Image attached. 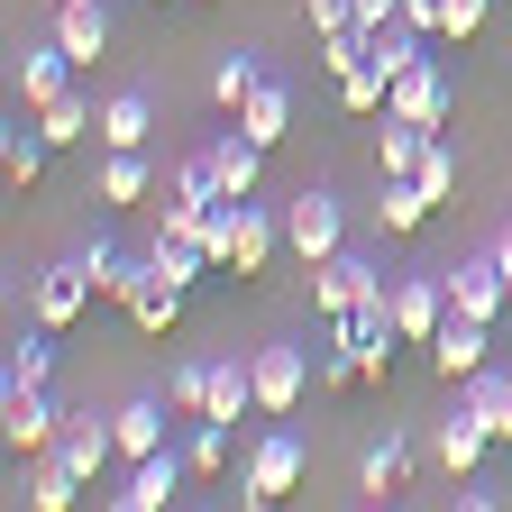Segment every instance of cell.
I'll use <instances>...</instances> for the list:
<instances>
[{
    "instance_id": "obj_1",
    "label": "cell",
    "mask_w": 512,
    "mask_h": 512,
    "mask_svg": "<svg viewBox=\"0 0 512 512\" xmlns=\"http://www.w3.org/2000/svg\"><path fill=\"white\" fill-rule=\"evenodd\" d=\"M275 247H284V220H275V211H256V192L211 211V266H220V275H238V284H247V275H266V256H275Z\"/></svg>"
},
{
    "instance_id": "obj_2",
    "label": "cell",
    "mask_w": 512,
    "mask_h": 512,
    "mask_svg": "<svg viewBox=\"0 0 512 512\" xmlns=\"http://www.w3.org/2000/svg\"><path fill=\"white\" fill-rule=\"evenodd\" d=\"M284 247L302 256V266H330V256L348 247V220H339V192H320V183H302L293 202H284Z\"/></svg>"
},
{
    "instance_id": "obj_3",
    "label": "cell",
    "mask_w": 512,
    "mask_h": 512,
    "mask_svg": "<svg viewBox=\"0 0 512 512\" xmlns=\"http://www.w3.org/2000/svg\"><path fill=\"white\" fill-rule=\"evenodd\" d=\"M0 439H10V458H46L64 439V403L46 384H0Z\"/></svg>"
},
{
    "instance_id": "obj_4",
    "label": "cell",
    "mask_w": 512,
    "mask_h": 512,
    "mask_svg": "<svg viewBox=\"0 0 512 512\" xmlns=\"http://www.w3.org/2000/svg\"><path fill=\"white\" fill-rule=\"evenodd\" d=\"M293 485H302V439H293V430H266V439L247 448V476H238V503H247V512H275V503H284Z\"/></svg>"
},
{
    "instance_id": "obj_5",
    "label": "cell",
    "mask_w": 512,
    "mask_h": 512,
    "mask_svg": "<svg viewBox=\"0 0 512 512\" xmlns=\"http://www.w3.org/2000/svg\"><path fill=\"white\" fill-rule=\"evenodd\" d=\"M92 293H101L92 256H64V266H46V275L28 284V320H46V330H74V320L92 311Z\"/></svg>"
},
{
    "instance_id": "obj_6",
    "label": "cell",
    "mask_w": 512,
    "mask_h": 512,
    "mask_svg": "<svg viewBox=\"0 0 512 512\" xmlns=\"http://www.w3.org/2000/svg\"><path fill=\"white\" fill-rule=\"evenodd\" d=\"M394 284H384V266H366V256H330V266H311V302H320V320H339V311H366V302H384Z\"/></svg>"
},
{
    "instance_id": "obj_7",
    "label": "cell",
    "mask_w": 512,
    "mask_h": 512,
    "mask_svg": "<svg viewBox=\"0 0 512 512\" xmlns=\"http://www.w3.org/2000/svg\"><path fill=\"white\" fill-rule=\"evenodd\" d=\"M448 275V311H467V320H503V302H512V275H503V256L485 247V256H458V266H439Z\"/></svg>"
},
{
    "instance_id": "obj_8",
    "label": "cell",
    "mask_w": 512,
    "mask_h": 512,
    "mask_svg": "<svg viewBox=\"0 0 512 512\" xmlns=\"http://www.w3.org/2000/svg\"><path fill=\"white\" fill-rule=\"evenodd\" d=\"M439 320H448V275H439V266L394 275V330H403V348H430Z\"/></svg>"
},
{
    "instance_id": "obj_9",
    "label": "cell",
    "mask_w": 512,
    "mask_h": 512,
    "mask_svg": "<svg viewBox=\"0 0 512 512\" xmlns=\"http://www.w3.org/2000/svg\"><path fill=\"white\" fill-rule=\"evenodd\" d=\"M247 375H256V412L284 421V412L302 403V384H311V357H302V348H256Z\"/></svg>"
},
{
    "instance_id": "obj_10",
    "label": "cell",
    "mask_w": 512,
    "mask_h": 512,
    "mask_svg": "<svg viewBox=\"0 0 512 512\" xmlns=\"http://www.w3.org/2000/svg\"><path fill=\"white\" fill-rule=\"evenodd\" d=\"M183 476H192V467H183V448H156V458L128 467V485H119L110 503H119V512H165V503L183 494Z\"/></svg>"
},
{
    "instance_id": "obj_11",
    "label": "cell",
    "mask_w": 512,
    "mask_h": 512,
    "mask_svg": "<svg viewBox=\"0 0 512 512\" xmlns=\"http://www.w3.org/2000/svg\"><path fill=\"white\" fill-rule=\"evenodd\" d=\"M485 348H494V320H467V311H448V320H439V339H430V366H439L448 384H467V375L485 366Z\"/></svg>"
},
{
    "instance_id": "obj_12",
    "label": "cell",
    "mask_w": 512,
    "mask_h": 512,
    "mask_svg": "<svg viewBox=\"0 0 512 512\" xmlns=\"http://www.w3.org/2000/svg\"><path fill=\"white\" fill-rule=\"evenodd\" d=\"M55 458L74 467L83 485H101V467L119 458V439H110V421H92V412H64V439H55Z\"/></svg>"
},
{
    "instance_id": "obj_13",
    "label": "cell",
    "mask_w": 512,
    "mask_h": 512,
    "mask_svg": "<svg viewBox=\"0 0 512 512\" xmlns=\"http://www.w3.org/2000/svg\"><path fill=\"white\" fill-rule=\"evenodd\" d=\"M55 46L74 64H101L110 55V10L101 0H55Z\"/></svg>"
},
{
    "instance_id": "obj_14",
    "label": "cell",
    "mask_w": 512,
    "mask_h": 512,
    "mask_svg": "<svg viewBox=\"0 0 512 512\" xmlns=\"http://www.w3.org/2000/svg\"><path fill=\"white\" fill-rule=\"evenodd\" d=\"M74 74H83V64L46 37V46H28V55H19V101H28V110H46V101H64V92H74Z\"/></svg>"
},
{
    "instance_id": "obj_15",
    "label": "cell",
    "mask_w": 512,
    "mask_h": 512,
    "mask_svg": "<svg viewBox=\"0 0 512 512\" xmlns=\"http://www.w3.org/2000/svg\"><path fill=\"white\" fill-rule=\"evenodd\" d=\"M448 101H458V92H448V74L421 55L412 74L394 83V101H384V110H394V119H421V128H439V119H448Z\"/></svg>"
},
{
    "instance_id": "obj_16",
    "label": "cell",
    "mask_w": 512,
    "mask_h": 512,
    "mask_svg": "<svg viewBox=\"0 0 512 512\" xmlns=\"http://www.w3.org/2000/svg\"><path fill=\"white\" fill-rule=\"evenodd\" d=\"M485 448H494V430H485V421H476V412L458 403V421H439V439H430V458H439L448 476H458V485H467V476L485 467Z\"/></svg>"
},
{
    "instance_id": "obj_17",
    "label": "cell",
    "mask_w": 512,
    "mask_h": 512,
    "mask_svg": "<svg viewBox=\"0 0 512 512\" xmlns=\"http://www.w3.org/2000/svg\"><path fill=\"white\" fill-rule=\"evenodd\" d=\"M403 485H412V430H384L366 458H357V494L384 503V494H403Z\"/></svg>"
},
{
    "instance_id": "obj_18",
    "label": "cell",
    "mask_w": 512,
    "mask_h": 512,
    "mask_svg": "<svg viewBox=\"0 0 512 512\" xmlns=\"http://www.w3.org/2000/svg\"><path fill=\"white\" fill-rule=\"evenodd\" d=\"M458 403H467V412L494 430V448H512V366H476Z\"/></svg>"
},
{
    "instance_id": "obj_19",
    "label": "cell",
    "mask_w": 512,
    "mask_h": 512,
    "mask_svg": "<svg viewBox=\"0 0 512 512\" xmlns=\"http://www.w3.org/2000/svg\"><path fill=\"white\" fill-rule=\"evenodd\" d=\"M19 503H28V512H74V503H83V476L46 448V458H28V494H19Z\"/></svg>"
},
{
    "instance_id": "obj_20",
    "label": "cell",
    "mask_w": 512,
    "mask_h": 512,
    "mask_svg": "<svg viewBox=\"0 0 512 512\" xmlns=\"http://www.w3.org/2000/svg\"><path fill=\"white\" fill-rule=\"evenodd\" d=\"M147 183H156L147 147H110V165H101V202H110V211H138V202H147Z\"/></svg>"
},
{
    "instance_id": "obj_21",
    "label": "cell",
    "mask_w": 512,
    "mask_h": 512,
    "mask_svg": "<svg viewBox=\"0 0 512 512\" xmlns=\"http://www.w3.org/2000/svg\"><path fill=\"white\" fill-rule=\"evenodd\" d=\"M421 220H430V192L403 183V174H384V192H375V229H384V238H412Z\"/></svg>"
},
{
    "instance_id": "obj_22",
    "label": "cell",
    "mask_w": 512,
    "mask_h": 512,
    "mask_svg": "<svg viewBox=\"0 0 512 512\" xmlns=\"http://www.w3.org/2000/svg\"><path fill=\"white\" fill-rule=\"evenodd\" d=\"M110 439H119V458L138 467V458H156V448H165V412H156V403H119V412H110Z\"/></svg>"
},
{
    "instance_id": "obj_23",
    "label": "cell",
    "mask_w": 512,
    "mask_h": 512,
    "mask_svg": "<svg viewBox=\"0 0 512 512\" xmlns=\"http://www.w3.org/2000/svg\"><path fill=\"white\" fill-rule=\"evenodd\" d=\"M37 128H46V147H83V138H101V110H92L83 92H64V101L37 110Z\"/></svg>"
},
{
    "instance_id": "obj_24",
    "label": "cell",
    "mask_w": 512,
    "mask_h": 512,
    "mask_svg": "<svg viewBox=\"0 0 512 512\" xmlns=\"http://www.w3.org/2000/svg\"><path fill=\"white\" fill-rule=\"evenodd\" d=\"M55 339H64V330L28 320V330H19V348H10V375H0V384H55Z\"/></svg>"
},
{
    "instance_id": "obj_25",
    "label": "cell",
    "mask_w": 512,
    "mask_h": 512,
    "mask_svg": "<svg viewBox=\"0 0 512 512\" xmlns=\"http://www.w3.org/2000/svg\"><path fill=\"white\" fill-rule=\"evenodd\" d=\"M238 128H247L256 147H275L284 128H293V92H284V83H256V92H247V110H238Z\"/></svg>"
},
{
    "instance_id": "obj_26",
    "label": "cell",
    "mask_w": 512,
    "mask_h": 512,
    "mask_svg": "<svg viewBox=\"0 0 512 512\" xmlns=\"http://www.w3.org/2000/svg\"><path fill=\"white\" fill-rule=\"evenodd\" d=\"M147 128H156L147 92H110L101 101V147H147Z\"/></svg>"
},
{
    "instance_id": "obj_27",
    "label": "cell",
    "mask_w": 512,
    "mask_h": 512,
    "mask_svg": "<svg viewBox=\"0 0 512 512\" xmlns=\"http://www.w3.org/2000/svg\"><path fill=\"white\" fill-rule=\"evenodd\" d=\"M256 83H266V55H247V46H229V55L211 64V101H220V110H247Z\"/></svg>"
},
{
    "instance_id": "obj_28",
    "label": "cell",
    "mask_w": 512,
    "mask_h": 512,
    "mask_svg": "<svg viewBox=\"0 0 512 512\" xmlns=\"http://www.w3.org/2000/svg\"><path fill=\"white\" fill-rule=\"evenodd\" d=\"M128 320H138L147 339H165L174 320H183V284H165V275L147 266V284H138V302H128Z\"/></svg>"
},
{
    "instance_id": "obj_29",
    "label": "cell",
    "mask_w": 512,
    "mask_h": 512,
    "mask_svg": "<svg viewBox=\"0 0 512 512\" xmlns=\"http://www.w3.org/2000/svg\"><path fill=\"white\" fill-rule=\"evenodd\" d=\"M92 275H101V302H138V284H147V256H119V247H92Z\"/></svg>"
},
{
    "instance_id": "obj_30",
    "label": "cell",
    "mask_w": 512,
    "mask_h": 512,
    "mask_svg": "<svg viewBox=\"0 0 512 512\" xmlns=\"http://www.w3.org/2000/svg\"><path fill=\"white\" fill-rule=\"evenodd\" d=\"M183 467H192V476H220V467H229V421H192Z\"/></svg>"
},
{
    "instance_id": "obj_31",
    "label": "cell",
    "mask_w": 512,
    "mask_h": 512,
    "mask_svg": "<svg viewBox=\"0 0 512 512\" xmlns=\"http://www.w3.org/2000/svg\"><path fill=\"white\" fill-rule=\"evenodd\" d=\"M0 165H10V183H37L46 174V128H10V138H0Z\"/></svg>"
},
{
    "instance_id": "obj_32",
    "label": "cell",
    "mask_w": 512,
    "mask_h": 512,
    "mask_svg": "<svg viewBox=\"0 0 512 512\" xmlns=\"http://www.w3.org/2000/svg\"><path fill=\"white\" fill-rule=\"evenodd\" d=\"M412 183L430 192V211H439L448 192H458V147H439V138H430V147H421V165H412Z\"/></svg>"
},
{
    "instance_id": "obj_33",
    "label": "cell",
    "mask_w": 512,
    "mask_h": 512,
    "mask_svg": "<svg viewBox=\"0 0 512 512\" xmlns=\"http://www.w3.org/2000/svg\"><path fill=\"white\" fill-rule=\"evenodd\" d=\"M384 101H394V83L375 74V64H357V74H339V110H357V119H375Z\"/></svg>"
},
{
    "instance_id": "obj_34",
    "label": "cell",
    "mask_w": 512,
    "mask_h": 512,
    "mask_svg": "<svg viewBox=\"0 0 512 512\" xmlns=\"http://www.w3.org/2000/svg\"><path fill=\"white\" fill-rule=\"evenodd\" d=\"M165 403H174L183 421H202V412H211V366H202V357H192V366H174V384H165Z\"/></svg>"
},
{
    "instance_id": "obj_35",
    "label": "cell",
    "mask_w": 512,
    "mask_h": 512,
    "mask_svg": "<svg viewBox=\"0 0 512 512\" xmlns=\"http://www.w3.org/2000/svg\"><path fill=\"white\" fill-rule=\"evenodd\" d=\"M485 10H494V0H448V10H439V37H448V46H467V37L485 28Z\"/></svg>"
},
{
    "instance_id": "obj_36",
    "label": "cell",
    "mask_w": 512,
    "mask_h": 512,
    "mask_svg": "<svg viewBox=\"0 0 512 512\" xmlns=\"http://www.w3.org/2000/svg\"><path fill=\"white\" fill-rule=\"evenodd\" d=\"M320 384H330V394H357V384H366L357 348H339V339H330V357H320Z\"/></svg>"
},
{
    "instance_id": "obj_37",
    "label": "cell",
    "mask_w": 512,
    "mask_h": 512,
    "mask_svg": "<svg viewBox=\"0 0 512 512\" xmlns=\"http://www.w3.org/2000/svg\"><path fill=\"white\" fill-rule=\"evenodd\" d=\"M384 19H403V0H357V28H384Z\"/></svg>"
},
{
    "instance_id": "obj_38",
    "label": "cell",
    "mask_w": 512,
    "mask_h": 512,
    "mask_svg": "<svg viewBox=\"0 0 512 512\" xmlns=\"http://www.w3.org/2000/svg\"><path fill=\"white\" fill-rule=\"evenodd\" d=\"M494 256H503V275H512V220H503V229H494Z\"/></svg>"
},
{
    "instance_id": "obj_39",
    "label": "cell",
    "mask_w": 512,
    "mask_h": 512,
    "mask_svg": "<svg viewBox=\"0 0 512 512\" xmlns=\"http://www.w3.org/2000/svg\"><path fill=\"white\" fill-rule=\"evenodd\" d=\"M503 320H512V302H503Z\"/></svg>"
}]
</instances>
